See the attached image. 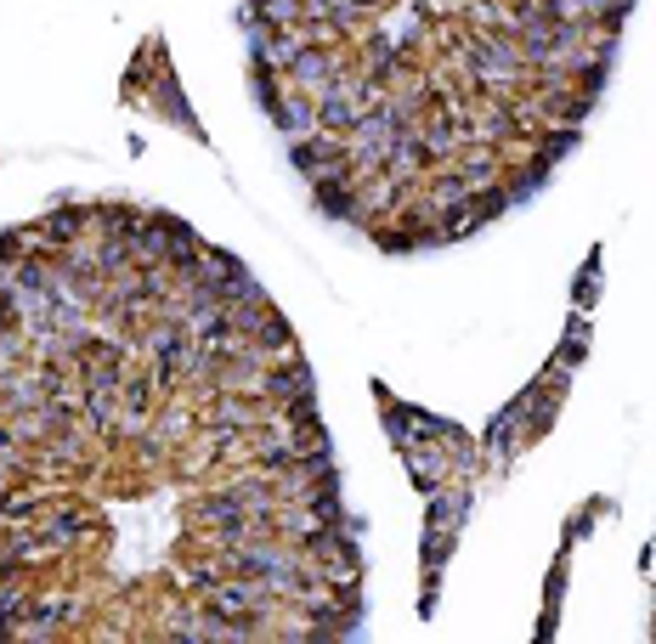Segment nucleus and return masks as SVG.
<instances>
[{
	"label": "nucleus",
	"mask_w": 656,
	"mask_h": 644,
	"mask_svg": "<svg viewBox=\"0 0 656 644\" xmlns=\"http://www.w3.org/2000/svg\"><path fill=\"white\" fill-rule=\"evenodd\" d=\"M363 549L312 362L181 215L0 237V644H328Z\"/></svg>",
	"instance_id": "f257e3e1"
},
{
	"label": "nucleus",
	"mask_w": 656,
	"mask_h": 644,
	"mask_svg": "<svg viewBox=\"0 0 656 644\" xmlns=\"http://www.w3.org/2000/svg\"><path fill=\"white\" fill-rule=\"evenodd\" d=\"M634 0H238L312 203L385 255L504 221L583 142Z\"/></svg>",
	"instance_id": "f03ea898"
}]
</instances>
